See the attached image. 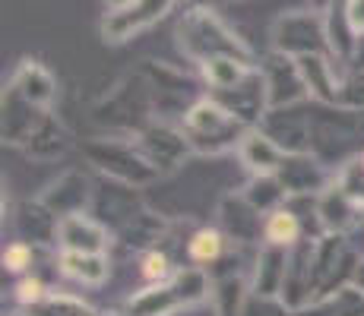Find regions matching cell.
<instances>
[{
  "instance_id": "41",
  "label": "cell",
  "mask_w": 364,
  "mask_h": 316,
  "mask_svg": "<svg viewBox=\"0 0 364 316\" xmlns=\"http://www.w3.org/2000/svg\"><path fill=\"white\" fill-rule=\"evenodd\" d=\"M346 19L355 32H364V0H348L346 4Z\"/></svg>"
},
{
  "instance_id": "34",
  "label": "cell",
  "mask_w": 364,
  "mask_h": 316,
  "mask_svg": "<svg viewBox=\"0 0 364 316\" xmlns=\"http://www.w3.org/2000/svg\"><path fill=\"white\" fill-rule=\"evenodd\" d=\"M174 272H178V266H174V256H171V250H168L165 244L139 253V278H143L146 285L171 282Z\"/></svg>"
},
{
  "instance_id": "2",
  "label": "cell",
  "mask_w": 364,
  "mask_h": 316,
  "mask_svg": "<svg viewBox=\"0 0 364 316\" xmlns=\"http://www.w3.org/2000/svg\"><path fill=\"white\" fill-rule=\"evenodd\" d=\"M181 130L187 133L193 156H222V152L241 146L250 126L222 108L213 95H206L187 108V114L181 117Z\"/></svg>"
},
{
  "instance_id": "8",
  "label": "cell",
  "mask_w": 364,
  "mask_h": 316,
  "mask_svg": "<svg viewBox=\"0 0 364 316\" xmlns=\"http://www.w3.org/2000/svg\"><path fill=\"white\" fill-rule=\"evenodd\" d=\"M219 228L225 231V237L237 247H263V222L266 215L260 209H254L244 193H225L215 209Z\"/></svg>"
},
{
  "instance_id": "37",
  "label": "cell",
  "mask_w": 364,
  "mask_h": 316,
  "mask_svg": "<svg viewBox=\"0 0 364 316\" xmlns=\"http://www.w3.org/2000/svg\"><path fill=\"white\" fill-rule=\"evenodd\" d=\"M4 269L13 272V276H29L32 266H35V247L26 241H13L4 247Z\"/></svg>"
},
{
  "instance_id": "19",
  "label": "cell",
  "mask_w": 364,
  "mask_h": 316,
  "mask_svg": "<svg viewBox=\"0 0 364 316\" xmlns=\"http://www.w3.org/2000/svg\"><path fill=\"white\" fill-rule=\"evenodd\" d=\"M70 149H73V136H70L64 121H58L54 114H48L45 121H41L38 130L29 136V143L23 146V156L32 158V161H41V165H48V161L64 158Z\"/></svg>"
},
{
  "instance_id": "17",
  "label": "cell",
  "mask_w": 364,
  "mask_h": 316,
  "mask_svg": "<svg viewBox=\"0 0 364 316\" xmlns=\"http://www.w3.org/2000/svg\"><path fill=\"white\" fill-rule=\"evenodd\" d=\"M285 272H289V250L276 244L257 247L254 266H250V291L263 298H282Z\"/></svg>"
},
{
  "instance_id": "10",
  "label": "cell",
  "mask_w": 364,
  "mask_h": 316,
  "mask_svg": "<svg viewBox=\"0 0 364 316\" xmlns=\"http://www.w3.org/2000/svg\"><path fill=\"white\" fill-rule=\"evenodd\" d=\"M276 178L291 200V196H320L333 184L336 171H330V165H323L314 152H301V156H285Z\"/></svg>"
},
{
  "instance_id": "23",
  "label": "cell",
  "mask_w": 364,
  "mask_h": 316,
  "mask_svg": "<svg viewBox=\"0 0 364 316\" xmlns=\"http://www.w3.org/2000/svg\"><path fill=\"white\" fill-rule=\"evenodd\" d=\"M58 269H60V276L73 278V282L99 288L111 276V259H108V253H64L60 250Z\"/></svg>"
},
{
  "instance_id": "28",
  "label": "cell",
  "mask_w": 364,
  "mask_h": 316,
  "mask_svg": "<svg viewBox=\"0 0 364 316\" xmlns=\"http://www.w3.org/2000/svg\"><path fill=\"white\" fill-rule=\"evenodd\" d=\"M168 237V222L162 219V215L149 212V209H143V212L133 219L127 228L117 234V241L124 244L127 250H136V253H146L152 247H159Z\"/></svg>"
},
{
  "instance_id": "11",
  "label": "cell",
  "mask_w": 364,
  "mask_h": 316,
  "mask_svg": "<svg viewBox=\"0 0 364 316\" xmlns=\"http://www.w3.org/2000/svg\"><path fill=\"white\" fill-rule=\"evenodd\" d=\"M213 98L247 126H260V121L269 114V92H266V80L260 70H254L247 80L237 82L228 92H213Z\"/></svg>"
},
{
  "instance_id": "18",
  "label": "cell",
  "mask_w": 364,
  "mask_h": 316,
  "mask_svg": "<svg viewBox=\"0 0 364 316\" xmlns=\"http://www.w3.org/2000/svg\"><path fill=\"white\" fill-rule=\"evenodd\" d=\"M317 215L326 234H352L364 228V209H358L336 184H330L317 196Z\"/></svg>"
},
{
  "instance_id": "35",
  "label": "cell",
  "mask_w": 364,
  "mask_h": 316,
  "mask_svg": "<svg viewBox=\"0 0 364 316\" xmlns=\"http://www.w3.org/2000/svg\"><path fill=\"white\" fill-rule=\"evenodd\" d=\"M32 316H99L86 300L73 298V294H64V291H51L38 307L29 310Z\"/></svg>"
},
{
  "instance_id": "20",
  "label": "cell",
  "mask_w": 364,
  "mask_h": 316,
  "mask_svg": "<svg viewBox=\"0 0 364 316\" xmlns=\"http://www.w3.org/2000/svg\"><path fill=\"white\" fill-rule=\"evenodd\" d=\"M237 158H241V165L250 171V178H260V174H279V168H282V161H285V152L266 136L260 126H250L247 136L237 146Z\"/></svg>"
},
{
  "instance_id": "30",
  "label": "cell",
  "mask_w": 364,
  "mask_h": 316,
  "mask_svg": "<svg viewBox=\"0 0 364 316\" xmlns=\"http://www.w3.org/2000/svg\"><path fill=\"white\" fill-rule=\"evenodd\" d=\"M247 298H250V278H244L241 272L213 278V298L209 300H213L215 316H241Z\"/></svg>"
},
{
  "instance_id": "3",
  "label": "cell",
  "mask_w": 364,
  "mask_h": 316,
  "mask_svg": "<svg viewBox=\"0 0 364 316\" xmlns=\"http://www.w3.org/2000/svg\"><path fill=\"white\" fill-rule=\"evenodd\" d=\"M361 253L355 250L352 234H323L314 241L311 269H314V298L339 291L352 285Z\"/></svg>"
},
{
  "instance_id": "25",
  "label": "cell",
  "mask_w": 364,
  "mask_h": 316,
  "mask_svg": "<svg viewBox=\"0 0 364 316\" xmlns=\"http://www.w3.org/2000/svg\"><path fill=\"white\" fill-rule=\"evenodd\" d=\"M10 89H16V92L26 98V102L38 104V108H45V111H51L54 98H58V86H54V76L48 73V70L41 67V63H35V60H26L23 67L16 70V76H13Z\"/></svg>"
},
{
  "instance_id": "43",
  "label": "cell",
  "mask_w": 364,
  "mask_h": 316,
  "mask_svg": "<svg viewBox=\"0 0 364 316\" xmlns=\"http://www.w3.org/2000/svg\"><path fill=\"white\" fill-rule=\"evenodd\" d=\"M99 316H133V313H127V310H108V313H99Z\"/></svg>"
},
{
  "instance_id": "12",
  "label": "cell",
  "mask_w": 364,
  "mask_h": 316,
  "mask_svg": "<svg viewBox=\"0 0 364 316\" xmlns=\"http://www.w3.org/2000/svg\"><path fill=\"white\" fill-rule=\"evenodd\" d=\"M260 130L285 156H301L311 152V136H314V121L291 108H276L260 121Z\"/></svg>"
},
{
  "instance_id": "31",
  "label": "cell",
  "mask_w": 364,
  "mask_h": 316,
  "mask_svg": "<svg viewBox=\"0 0 364 316\" xmlns=\"http://www.w3.org/2000/svg\"><path fill=\"white\" fill-rule=\"evenodd\" d=\"M203 70V80H206V86L213 89V92H228V89H235L237 82H244L250 73H254V67H250V60H241V58H209L206 63H200Z\"/></svg>"
},
{
  "instance_id": "29",
  "label": "cell",
  "mask_w": 364,
  "mask_h": 316,
  "mask_svg": "<svg viewBox=\"0 0 364 316\" xmlns=\"http://www.w3.org/2000/svg\"><path fill=\"white\" fill-rule=\"evenodd\" d=\"M298 316H364V291L358 285H346L339 291L320 294Z\"/></svg>"
},
{
  "instance_id": "1",
  "label": "cell",
  "mask_w": 364,
  "mask_h": 316,
  "mask_svg": "<svg viewBox=\"0 0 364 316\" xmlns=\"http://www.w3.org/2000/svg\"><path fill=\"white\" fill-rule=\"evenodd\" d=\"M82 156H86V161L102 178L124 184V187H133V190H143L162 178V171L139 152L133 136H114V133H108V136L86 139L82 143Z\"/></svg>"
},
{
  "instance_id": "13",
  "label": "cell",
  "mask_w": 364,
  "mask_h": 316,
  "mask_svg": "<svg viewBox=\"0 0 364 316\" xmlns=\"http://www.w3.org/2000/svg\"><path fill=\"white\" fill-rule=\"evenodd\" d=\"M111 241H114V234H111L92 212H80V215L60 219L58 247L64 253H108Z\"/></svg>"
},
{
  "instance_id": "39",
  "label": "cell",
  "mask_w": 364,
  "mask_h": 316,
  "mask_svg": "<svg viewBox=\"0 0 364 316\" xmlns=\"http://www.w3.org/2000/svg\"><path fill=\"white\" fill-rule=\"evenodd\" d=\"M241 316H298L291 307H285L279 298H263V294H254L250 291L247 304H244Z\"/></svg>"
},
{
  "instance_id": "9",
  "label": "cell",
  "mask_w": 364,
  "mask_h": 316,
  "mask_svg": "<svg viewBox=\"0 0 364 316\" xmlns=\"http://www.w3.org/2000/svg\"><path fill=\"white\" fill-rule=\"evenodd\" d=\"M263 80H266V92H269V111L276 108H295L301 98H311L307 82L301 76L298 58L276 51L269 60L263 63Z\"/></svg>"
},
{
  "instance_id": "33",
  "label": "cell",
  "mask_w": 364,
  "mask_h": 316,
  "mask_svg": "<svg viewBox=\"0 0 364 316\" xmlns=\"http://www.w3.org/2000/svg\"><path fill=\"white\" fill-rule=\"evenodd\" d=\"M244 200L250 202L254 209H260L263 215L276 212L279 206H285L289 202V193H285V187L279 184L276 174H260V178H250L247 184H244Z\"/></svg>"
},
{
  "instance_id": "32",
  "label": "cell",
  "mask_w": 364,
  "mask_h": 316,
  "mask_svg": "<svg viewBox=\"0 0 364 316\" xmlns=\"http://www.w3.org/2000/svg\"><path fill=\"white\" fill-rule=\"evenodd\" d=\"M171 285L184 307H197L213 298V276H209V269H200V266H178V272L171 276Z\"/></svg>"
},
{
  "instance_id": "5",
  "label": "cell",
  "mask_w": 364,
  "mask_h": 316,
  "mask_svg": "<svg viewBox=\"0 0 364 316\" xmlns=\"http://www.w3.org/2000/svg\"><path fill=\"white\" fill-rule=\"evenodd\" d=\"M133 143L139 146V152L162 174L178 171V168L184 165V158L193 156L191 143H187V133L181 130V126H171L165 121H156L146 126V130H139L136 136H133Z\"/></svg>"
},
{
  "instance_id": "38",
  "label": "cell",
  "mask_w": 364,
  "mask_h": 316,
  "mask_svg": "<svg viewBox=\"0 0 364 316\" xmlns=\"http://www.w3.org/2000/svg\"><path fill=\"white\" fill-rule=\"evenodd\" d=\"M51 294V288H48L45 282H41L35 272H29V276H19L16 288H13V298H16L19 307H26V310H32V307H38L41 300Z\"/></svg>"
},
{
  "instance_id": "16",
  "label": "cell",
  "mask_w": 364,
  "mask_h": 316,
  "mask_svg": "<svg viewBox=\"0 0 364 316\" xmlns=\"http://www.w3.org/2000/svg\"><path fill=\"white\" fill-rule=\"evenodd\" d=\"M326 35L314 16H285L276 26V48L289 58H307V54H323Z\"/></svg>"
},
{
  "instance_id": "27",
  "label": "cell",
  "mask_w": 364,
  "mask_h": 316,
  "mask_svg": "<svg viewBox=\"0 0 364 316\" xmlns=\"http://www.w3.org/2000/svg\"><path fill=\"white\" fill-rule=\"evenodd\" d=\"M307 237L304 231V222H301L298 209L291 206V202H285V206H279L276 212L266 215L263 222V244H276V247H298L301 241Z\"/></svg>"
},
{
  "instance_id": "6",
  "label": "cell",
  "mask_w": 364,
  "mask_h": 316,
  "mask_svg": "<svg viewBox=\"0 0 364 316\" xmlns=\"http://www.w3.org/2000/svg\"><path fill=\"white\" fill-rule=\"evenodd\" d=\"M35 200L45 209H51L58 219H67V215L89 212V206H92V200H95V187L86 171L70 168V171H60L54 180H48Z\"/></svg>"
},
{
  "instance_id": "40",
  "label": "cell",
  "mask_w": 364,
  "mask_h": 316,
  "mask_svg": "<svg viewBox=\"0 0 364 316\" xmlns=\"http://www.w3.org/2000/svg\"><path fill=\"white\" fill-rule=\"evenodd\" d=\"M339 108L346 111H364V70L355 73L352 80L342 82L339 89Z\"/></svg>"
},
{
  "instance_id": "22",
  "label": "cell",
  "mask_w": 364,
  "mask_h": 316,
  "mask_svg": "<svg viewBox=\"0 0 364 316\" xmlns=\"http://www.w3.org/2000/svg\"><path fill=\"white\" fill-rule=\"evenodd\" d=\"M232 247L235 244L228 241L219 224H203V228H197L187 237V259H191V266H200V269L213 272L215 266L232 253Z\"/></svg>"
},
{
  "instance_id": "14",
  "label": "cell",
  "mask_w": 364,
  "mask_h": 316,
  "mask_svg": "<svg viewBox=\"0 0 364 316\" xmlns=\"http://www.w3.org/2000/svg\"><path fill=\"white\" fill-rule=\"evenodd\" d=\"M311 253L314 241H301L298 247L289 250V272H285V285H282V304L291 307L295 313H301L307 304L314 300V269H311Z\"/></svg>"
},
{
  "instance_id": "42",
  "label": "cell",
  "mask_w": 364,
  "mask_h": 316,
  "mask_svg": "<svg viewBox=\"0 0 364 316\" xmlns=\"http://www.w3.org/2000/svg\"><path fill=\"white\" fill-rule=\"evenodd\" d=\"M352 285H358L361 291H364V256L358 259V269H355V278H352Z\"/></svg>"
},
{
  "instance_id": "4",
  "label": "cell",
  "mask_w": 364,
  "mask_h": 316,
  "mask_svg": "<svg viewBox=\"0 0 364 316\" xmlns=\"http://www.w3.org/2000/svg\"><path fill=\"white\" fill-rule=\"evenodd\" d=\"M178 35H181V48H184V54L197 63H206L209 58H225V54L228 58L250 60L247 48H244L209 10H193L191 16L181 23Z\"/></svg>"
},
{
  "instance_id": "36",
  "label": "cell",
  "mask_w": 364,
  "mask_h": 316,
  "mask_svg": "<svg viewBox=\"0 0 364 316\" xmlns=\"http://www.w3.org/2000/svg\"><path fill=\"white\" fill-rule=\"evenodd\" d=\"M333 184L339 187L342 193H346L358 209H364V165H361V158H358V156L348 158L342 168H336Z\"/></svg>"
},
{
  "instance_id": "26",
  "label": "cell",
  "mask_w": 364,
  "mask_h": 316,
  "mask_svg": "<svg viewBox=\"0 0 364 316\" xmlns=\"http://www.w3.org/2000/svg\"><path fill=\"white\" fill-rule=\"evenodd\" d=\"M298 67H301V76H304L311 98H317V102H323V104H339L342 82L336 80L333 63H330L326 54H307V58H298Z\"/></svg>"
},
{
  "instance_id": "24",
  "label": "cell",
  "mask_w": 364,
  "mask_h": 316,
  "mask_svg": "<svg viewBox=\"0 0 364 316\" xmlns=\"http://www.w3.org/2000/svg\"><path fill=\"white\" fill-rule=\"evenodd\" d=\"M124 310L133 316H174L178 310H184L178 291L171 282H159V285H146L139 291H133L124 304Z\"/></svg>"
},
{
  "instance_id": "44",
  "label": "cell",
  "mask_w": 364,
  "mask_h": 316,
  "mask_svg": "<svg viewBox=\"0 0 364 316\" xmlns=\"http://www.w3.org/2000/svg\"><path fill=\"white\" fill-rule=\"evenodd\" d=\"M358 158H361V165H364V146H361V152H358Z\"/></svg>"
},
{
  "instance_id": "7",
  "label": "cell",
  "mask_w": 364,
  "mask_h": 316,
  "mask_svg": "<svg viewBox=\"0 0 364 316\" xmlns=\"http://www.w3.org/2000/svg\"><path fill=\"white\" fill-rule=\"evenodd\" d=\"M178 0H124L121 6L108 13L102 19V35L111 45H121V41H130L133 35H139L143 29H149L152 23L165 16Z\"/></svg>"
},
{
  "instance_id": "15",
  "label": "cell",
  "mask_w": 364,
  "mask_h": 316,
  "mask_svg": "<svg viewBox=\"0 0 364 316\" xmlns=\"http://www.w3.org/2000/svg\"><path fill=\"white\" fill-rule=\"evenodd\" d=\"M51 114V111L38 108V104L26 102L16 89H6L4 92V143L23 149L29 143V136L41 126V121Z\"/></svg>"
},
{
  "instance_id": "21",
  "label": "cell",
  "mask_w": 364,
  "mask_h": 316,
  "mask_svg": "<svg viewBox=\"0 0 364 316\" xmlns=\"http://www.w3.org/2000/svg\"><path fill=\"white\" fill-rule=\"evenodd\" d=\"M16 231H19V241L26 244H41V247H51L58 244V228H60V219L45 209L38 200H26L23 206L16 209Z\"/></svg>"
}]
</instances>
